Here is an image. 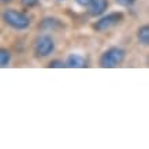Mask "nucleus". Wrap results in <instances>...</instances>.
Returning <instances> with one entry per match:
<instances>
[{"label": "nucleus", "mask_w": 149, "mask_h": 149, "mask_svg": "<svg viewBox=\"0 0 149 149\" xmlns=\"http://www.w3.org/2000/svg\"><path fill=\"white\" fill-rule=\"evenodd\" d=\"M49 67H64V66H67L66 64V62H63V60H60V59H55V60H52V62H49V64H48Z\"/></svg>", "instance_id": "9d476101"}, {"label": "nucleus", "mask_w": 149, "mask_h": 149, "mask_svg": "<svg viewBox=\"0 0 149 149\" xmlns=\"http://www.w3.org/2000/svg\"><path fill=\"white\" fill-rule=\"evenodd\" d=\"M107 8H108V0H93L88 6V13L92 17H99L105 13Z\"/></svg>", "instance_id": "39448f33"}, {"label": "nucleus", "mask_w": 149, "mask_h": 149, "mask_svg": "<svg viewBox=\"0 0 149 149\" xmlns=\"http://www.w3.org/2000/svg\"><path fill=\"white\" fill-rule=\"evenodd\" d=\"M120 6H125V7H131V6L136 3L137 0H116Z\"/></svg>", "instance_id": "f8f14e48"}, {"label": "nucleus", "mask_w": 149, "mask_h": 149, "mask_svg": "<svg viewBox=\"0 0 149 149\" xmlns=\"http://www.w3.org/2000/svg\"><path fill=\"white\" fill-rule=\"evenodd\" d=\"M59 1H62V0H59Z\"/></svg>", "instance_id": "2eb2a0df"}, {"label": "nucleus", "mask_w": 149, "mask_h": 149, "mask_svg": "<svg viewBox=\"0 0 149 149\" xmlns=\"http://www.w3.org/2000/svg\"><path fill=\"white\" fill-rule=\"evenodd\" d=\"M75 1H77L79 6H82V7H88V6L91 4L93 0H75Z\"/></svg>", "instance_id": "ddd939ff"}, {"label": "nucleus", "mask_w": 149, "mask_h": 149, "mask_svg": "<svg viewBox=\"0 0 149 149\" xmlns=\"http://www.w3.org/2000/svg\"><path fill=\"white\" fill-rule=\"evenodd\" d=\"M3 3H8V1H11V0H1Z\"/></svg>", "instance_id": "4468645a"}, {"label": "nucleus", "mask_w": 149, "mask_h": 149, "mask_svg": "<svg viewBox=\"0 0 149 149\" xmlns=\"http://www.w3.org/2000/svg\"><path fill=\"white\" fill-rule=\"evenodd\" d=\"M126 58V51L119 47H111L107 51H104L100 56V66L104 68H113L123 63Z\"/></svg>", "instance_id": "f257e3e1"}, {"label": "nucleus", "mask_w": 149, "mask_h": 149, "mask_svg": "<svg viewBox=\"0 0 149 149\" xmlns=\"http://www.w3.org/2000/svg\"><path fill=\"white\" fill-rule=\"evenodd\" d=\"M40 26L45 30H59L63 27V23L60 22L58 18H54V17H47L41 21Z\"/></svg>", "instance_id": "0eeeda50"}, {"label": "nucleus", "mask_w": 149, "mask_h": 149, "mask_svg": "<svg viewBox=\"0 0 149 149\" xmlns=\"http://www.w3.org/2000/svg\"><path fill=\"white\" fill-rule=\"evenodd\" d=\"M21 3H22L25 7H27V8H32V7L37 6L38 0H21Z\"/></svg>", "instance_id": "9b49d317"}, {"label": "nucleus", "mask_w": 149, "mask_h": 149, "mask_svg": "<svg viewBox=\"0 0 149 149\" xmlns=\"http://www.w3.org/2000/svg\"><path fill=\"white\" fill-rule=\"evenodd\" d=\"M55 49V41L48 34H41L34 42V54L37 58H47Z\"/></svg>", "instance_id": "7ed1b4c3"}, {"label": "nucleus", "mask_w": 149, "mask_h": 149, "mask_svg": "<svg viewBox=\"0 0 149 149\" xmlns=\"http://www.w3.org/2000/svg\"><path fill=\"white\" fill-rule=\"evenodd\" d=\"M137 40L142 45H149V25H144L137 32Z\"/></svg>", "instance_id": "6e6552de"}, {"label": "nucleus", "mask_w": 149, "mask_h": 149, "mask_svg": "<svg viewBox=\"0 0 149 149\" xmlns=\"http://www.w3.org/2000/svg\"><path fill=\"white\" fill-rule=\"evenodd\" d=\"M11 62V52L8 49H6V48H1L0 51V64H1V67H7Z\"/></svg>", "instance_id": "1a4fd4ad"}, {"label": "nucleus", "mask_w": 149, "mask_h": 149, "mask_svg": "<svg viewBox=\"0 0 149 149\" xmlns=\"http://www.w3.org/2000/svg\"><path fill=\"white\" fill-rule=\"evenodd\" d=\"M123 21V14L122 13H111V14H107L104 15L101 18L95 23V29L97 32L103 33V32H107L109 29H112L113 26H116L118 23H120Z\"/></svg>", "instance_id": "20e7f679"}, {"label": "nucleus", "mask_w": 149, "mask_h": 149, "mask_svg": "<svg viewBox=\"0 0 149 149\" xmlns=\"http://www.w3.org/2000/svg\"><path fill=\"white\" fill-rule=\"evenodd\" d=\"M3 21L15 30H25L30 26V18L17 10H6L3 13Z\"/></svg>", "instance_id": "f03ea898"}, {"label": "nucleus", "mask_w": 149, "mask_h": 149, "mask_svg": "<svg viewBox=\"0 0 149 149\" xmlns=\"http://www.w3.org/2000/svg\"><path fill=\"white\" fill-rule=\"evenodd\" d=\"M86 63H88L86 58L84 55H79V54H70L67 56V60H66L67 67H71V68L86 67Z\"/></svg>", "instance_id": "423d86ee"}]
</instances>
